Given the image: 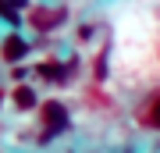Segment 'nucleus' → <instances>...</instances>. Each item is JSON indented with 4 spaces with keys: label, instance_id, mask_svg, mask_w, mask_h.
Segmentation results:
<instances>
[{
    "label": "nucleus",
    "instance_id": "7ed1b4c3",
    "mask_svg": "<svg viewBox=\"0 0 160 153\" xmlns=\"http://www.w3.org/2000/svg\"><path fill=\"white\" fill-rule=\"evenodd\" d=\"M18 54H25V43L14 36V39H7V43H4V57H7V61H14Z\"/></svg>",
    "mask_w": 160,
    "mask_h": 153
},
{
    "label": "nucleus",
    "instance_id": "f03ea898",
    "mask_svg": "<svg viewBox=\"0 0 160 153\" xmlns=\"http://www.w3.org/2000/svg\"><path fill=\"white\" fill-rule=\"evenodd\" d=\"M142 125H149V128H160V93L153 100H149V107L142 110Z\"/></svg>",
    "mask_w": 160,
    "mask_h": 153
},
{
    "label": "nucleus",
    "instance_id": "20e7f679",
    "mask_svg": "<svg viewBox=\"0 0 160 153\" xmlns=\"http://www.w3.org/2000/svg\"><path fill=\"white\" fill-rule=\"evenodd\" d=\"M14 100H18V107H32V93H29V89H18Z\"/></svg>",
    "mask_w": 160,
    "mask_h": 153
},
{
    "label": "nucleus",
    "instance_id": "f257e3e1",
    "mask_svg": "<svg viewBox=\"0 0 160 153\" xmlns=\"http://www.w3.org/2000/svg\"><path fill=\"white\" fill-rule=\"evenodd\" d=\"M43 121H46V132H50V135H57V132H64V128H68V110H64L61 103H46Z\"/></svg>",
    "mask_w": 160,
    "mask_h": 153
}]
</instances>
